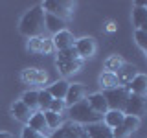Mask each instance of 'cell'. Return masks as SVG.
<instances>
[{
	"label": "cell",
	"mask_w": 147,
	"mask_h": 138,
	"mask_svg": "<svg viewBox=\"0 0 147 138\" xmlns=\"http://www.w3.org/2000/svg\"><path fill=\"white\" fill-rule=\"evenodd\" d=\"M48 138H88V136H86L83 125H77L74 122H66L59 129H55L53 135L48 136Z\"/></svg>",
	"instance_id": "obj_6"
},
{
	"label": "cell",
	"mask_w": 147,
	"mask_h": 138,
	"mask_svg": "<svg viewBox=\"0 0 147 138\" xmlns=\"http://www.w3.org/2000/svg\"><path fill=\"white\" fill-rule=\"evenodd\" d=\"M125 116H136L142 118L145 114V96H138V94H129V99L123 109Z\"/></svg>",
	"instance_id": "obj_7"
},
{
	"label": "cell",
	"mask_w": 147,
	"mask_h": 138,
	"mask_svg": "<svg viewBox=\"0 0 147 138\" xmlns=\"http://www.w3.org/2000/svg\"><path fill=\"white\" fill-rule=\"evenodd\" d=\"M64 101L63 99H52V103H50V107H48V110H52V112H55V114H59L61 116L63 114V110H64Z\"/></svg>",
	"instance_id": "obj_30"
},
{
	"label": "cell",
	"mask_w": 147,
	"mask_h": 138,
	"mask_svg": "<svg viewBox=\"0 0 147 138\" xmlns=\"http://www.w3.org/2000/svg\"><path fill=\"white\" fill-rule=\"evenodd\" d=\"M88 138H114L112 136V129H109L103 122H96V123H88L83 127Z\"/></svg>",
	"instance_id": "obj_12"
},
{
	"label": "cell",
	"mask_w": 147,
	"mask_h": 138,
	"mask_svg": "<svg viewBox=\"0 0 147 138\" xmlns=\"http://www.w3.org/2000/svg\"><path fill=\"white\" fill-rule=\"evenodd\" d=\"M136 66L134 64H123L121 68L116 72V77H118V83H119V87H125V85H129L132 79L136 77Z\"/></svg>",
	"instance_id": "obj_16"
},
{
	"label": "cell",
	"mask_w": 147,
	"mask_h": 138,
	"mask_svg": "<svg viewBox=\"0 0 147 138\" xmlns=\"http://www.w3.org/2000/svg\"><path fill=\"white\" fill-rule=\"evenodd\" d=\"M52 96H50V92L48 90H37V101H39V110H48V107H50V103H52Z\"/></svg>",
	"instance_id": "obj_27"
},
{
	"label": "cell",
	"mask_w": 147,
	"mask_h": 138,
	"mask_svg": "<svg viewBox=\"0 0 147 138\" xmlns=\"http://www.w3.org/2000/svg\"><path fill=\"white\" fill-rule=\"evenodd\" d=\"M74 50H76L77 55L85 61V59H90V57L96 55L98 44H96L94 37H81V39H76V43H74Z\"/></svg>",
	"instance_id": "obj_8"
},
{
	"label": "cell",
	"mask_w": 147,
	"mask_h": 138,
	"mask_svg": "<svg viewBox=\"0 0 147 138\" xmlns=\"http://www.w3.org/2000/svg\"><path fill=\"white\" fill-rule=\"evenodd\" d=\"M134 41L142 50H147V30H136L134 31Z\"/></svg>",
	"instance_id": "obj_28"
},
{
	"label": "cell",
	"mask_w": 147,
	"mask_h": 138,
	"mask_svg": "<svg viewBox=\"0 0 147 138\" xmlns=\"http://www.w3.org/2000/svg\"><path fill=\"white\" fill-rule=\"evenodd\" d=\"M20 101L26 105L28 109L31 110V112H35V110H39V101H37V90H28L22 94Z\"/></svg>",
	"instance_id": "obj_25"
},
{
	"label": "cell",
	"mask_w": 147,
	"mask_h": 138,
	"mask_svg": "<svg viewBox=\"0 0 147 138\" xmlns=\"http://www.w3.org/2000/svg\"><path fill=\"white\" fill-rule=\"evenodd\" d=\"M99 87L103 90H110V89H116V87H119V83H118V77H116V74H112V72H103L99 76Z\"/></svg>",
	"instance_id": "obj_23"
},
{
	"label": "cell",
	"mask_w": 147,
	"mask_h": 138,
	"mask_svg": "<svg viewBox=\"0 0 147 138\" xmlns=\"http://www.w3.org/2000/svg\"><path fill=\"white\" fill-rule=\"evenodd\" d=\"M68 114H70V122L77 123V125H88V123H96V122H101L103 116L98 112H94L88 103H86V99H81L77 101L76 105H72V107H68Z\"/></svg>",
	"instance_id": "obj_2"
},
{
	"label": "cell",
	"mask_w": 147,
	"mask_h": 138,
	"mask_svg": "<svg viewBox=\"0 0 147 138\" xmlns=\"http://www.w3.org/2000/svg\"><path fill=\"white\" fill-rule=\"evenodd\" d=\"M101 94H103L105 101H107L109 110H119V112H123L125 103L129 99V90L125 87H116V89H110V90H103Z\"/></svg>",
	"instance_id": "obj_5"
},
{
	"label": "cell",
	"mask_w": 147,
	"mask_h": 138,
	"mask_svg": "<svg viewBox=\"0 0 147 138\" xmlns=\"http://www.w3.org/2000/svg\"><path fill=\"white\" fill-rule=\"evenodd\" d=\"M40 6H42V9L46 13L61 18L64 22L74 15V9H76V4L68 2V0H46V2L40 4Z\"/></svg>",
	"instance_id": "obj_4"
},
{
	"label": "cell",
	"mask_w": 147,
	"mask_h": 138,
	"mask_svg": "<svg viewBox=\"0 0 147 138\" xmlns=\"http://www.w3.org/2000/svg\"><path fill=\"white\" fill-rule=\"evenodd\" d=\"M116 30H118V26H116V22H114V20H107V22H105V31L114 33Z\"/></svg>",
	"instance_id": "obj_32"
},
{
	"label": "cell",
	"mask_w": 147,
	"mask_h": 138,
	"mask_svg": "<svg viewBox=\"0 0 147 138\" xmlns=\"http://www.w3.org/2000/svg\"><path fill=\"white\" fill-rule=\"evenodd\" d=\"M125 89L129 90V94L145 96V92H147V76L145 74H136V77L129 83V85H125Z\"/></svg>",
	"instance_id": "obj_14"
},
{
	"label": "cell",
	"mask_w": 147,
	"mask_h": 138,
	"mask_svg": "<svg viewBox=\"0 0 147 138\" xmlns=\"http://www.w3.org/2000/svg\"><path fill=\"white\" fill-rule=\"evenodd\" d=\"M123 118H125V114L119 112V110H107V112L103 114V120H101V122L109 129H116L118 125L123 123Z\"/></svg>",
	"instance_id": "obj_20"
},
{
	"label": "cell",
	"mask_w": 147,
	"mask_h": 138,
	"mask_svg": "<svg viewBox=\"0 0 147 138\" xmlns=\"http://www.w3.org/2000/svg\"><path fill=\"white\" fill-rule=\"evenodd\" d=\"M74 43H76V39H74V35H72L68 30H63V31H59V33H55V35L52 37L53 50H57V52H63V50L74 48Z\"/></svg>",
	"instance_id": "obj_11"
},
{
	"label": "cell",
	"mask_w": 147,
	"mask_h": 138,
	"mask_svg": "<svg viewBox=\"0 0 147 138\" xmlns=\"http://www.w3.org/2000/svg\"><path fill=\"white\" fill-rule=\"evenodd\" d=\"M85 99V87L81 85V83H74V85L68 87V92L66 96H64V105L66 107H72V105H76L77 101Z\"/></svg>",
	"instance_id": "obj_13"
},
{
	"label": "cell",
	"mask_w": 147,
	"mask_h": 138,
	"mask_svg": "<svg viewBox=\"0 0 147 138\" xmlns=\"http://www.w3.org/2000/svg\"><path fill=\"white\" fill-rule=\"evenodd\" d=\"M31 114H33V112H31V110L28 109L20 99L15 101V103L11 105V116L15 120H18V122H22V123H28V120H30Z\"/></svg>",
	"instance_id": "obj_18"
},
{
	"label": "cell",
	"mask_w": 147,
	"mask_h": 138,
	"mask_svg": "<svg viewBox=\"0 0 147 138\" xmlns=\"http://www.w3.org/2000/svg\"><path fill=\"white\" fill-rule=\"evenodd\" d=\"M44 15L46 11L42 9L40 4H37L30 9V11L24 13V17L18 22V31L22 35H26L28 39H33V37L42 35L44 31Z\"/></svg>",
	"instance_id": "obj_1"
},
{
	"label": "cell",
	"mask_w": 147,
	"mask_h": 138,
	"mask_svg": "<svg viewBox=\"0 0 147 138\" xmlns=\"http://www.w3.org/2000/svg\"><path fill=\"white\" fill-rule=\"evenodd\" d=\"M28 50L33 53H52L53 52V44H52V37H46L44 33L39 37H33L28 43Z\"/></svg>",
	"instance_id": "obj_10"
},
{
	"label": "cell",
	"mask_w": 147,
	"mask_h": 138,
	"mask_svg": "<svg viewBox=\"0 0 147 138\" xmlns=\"http://www.w3.org/2000/svg\"><path fill=\"white\" fill-rule=\"evenodd\" d=\"M125 64V61H123L121 55H110V57L105 59V72H112L116 74L119 68Z\"/></svg>",
	"instance_id": "obj_24"
},
{
	"label": "cell",
	"mask_w": 147,
	"mask_h": 138,
	"mask_svg": "<svg viewBox=\"0 0 147 138\" xmlns=\"http://www.w3.org/2000/svg\"><path fill=\"white\" fill-rule=\"evenodd\" d=\"M26 125L30 129H33V131H37V133H40V135H44V133L48 131V125H46V122H44L42 110H35V112L30 116V120H28Z\"/></svg>",
	"instance_id": "obj_17"
},
{
	"label": "cell",
	"mask_w": 147,
	"mask_h": 138,
	"mask_svg": "<svg viewBox=\"0 0 147 138\" xmlns=\"http://www.w3.org/2000/svg\"><path fill=\"white\" fill-rule=\"evenodd\" d=\"M55 64H57V70L63 76H72V74L81 70L83 59L77 55V52L74 48H68V50H63V52H57Z\"/></svg>",
	"instance_id": "obj_3"
},
{
	"label": "cell",
	"mask_w": 147,
	"mask_h": 138,
	"mask_svg": "<svg viewBox=\"0 0 147 138\" xmlns=\"http://www.w3.org/2000/svg\"><path fill=\"white\" fill-rule=\"evenodd\" d=\"M123 125H125L131 133H134L138 127H140V118H136V116H125L123 118Z\"/></svg>",
	"instance_id": "obj_29"
},
{
	"label": "cell",
	"mask_w": 147,
	"mask_h": 138,
	"mask_svg": "<svg viewBox=\"0 0 147 138\" xmlns=\"http://www.w3.org/2000/svg\"><path fill=\"white\" fill-rule=\"evenodd\" d=\"M0 138H13V135L7 131H0Z\"/></svg>",
	"instance_id": "obj_33"
},
{
	"label": "cell",
	"mask_w": 147,
	"mask_h": 138,
	"mask_svg": "<svg viewBox=\"0 0 147 138\" xmlns=\"http://www.w3.org/2000/svg\"><path fill=\"white\" fill-rule=\"evenodd\" d=\"M85 99H86V103H88V107L94 110V112L101 114V116H103V114L109 110L107 101H105V98H103V94H101V92H94V94H90L88 98H85Z\"/></svg>",
	"instance_id": "obj_15"
},
{
	"label": "cell",
	"mask_w": 147,
	"mask_h": 138,
	"mask_svg": "<svg viewBox=\"0 0 147 138\" xmlns=\"http://www.w3.org/2000/svg\"><path fill=\"white\" fill-rule=\"evenodd\" d=\"M132 24L136 30H145L147 26V7L145 6H134L132 9Z\"/></svg>",
	"instance_id": "obj_21"
},
{
	"label": "cell",
	"mask_w": 147,
	"mask_h": 138,
	"mask_svg": "<svg viewBox=\"0 0 147 138\" xmlns=\"http://www.w3.org/2000/svg\"><path fill=\"white\" fill-rule=\"evenodd\" d=\"M20 79L26 85H42V83L48 81V72L37 66H30L20 72Z\"/></svg>",
	"instance_id": "obj_9"
},
{
	"label": "cell",
	"mask_w": 147,
	"mask_h": 138,
	"mask_svg": "<svg viewBox=\"0 0 147 138\" xmlns=\"http://www.w3.org/2000/svg\"><path fill=\"white\" fill-rule=\"evenodd\" d=\"M68 87H70V83H68L66 79H59L55 81L53 85H50V89H46L50 92V96H52L53 99H63L64 101V96H66L68 92Z\"/></svg>",
	"instance_id": "obj_19"
},
{
	"label": "cell",
	"mask_w": 147,
	"mask_h": 138,
	"mask_svg": "<svg viewBox=\"0 0 147 138\" xmlns=\"http://www.w3.org/2000/svg\"><path fill=\"white\" fill-rule=\"evenodd\" d=\"M44 122L46 125H48V129H52V131H55V129H59L63 125V118L59 116V114L52 112V110H44Z\"/></svg>",
	"instance_id": "obj_26"
},
{
	"label": "cell",
	"mask_w": 147,
	"mask_h": 138,
	"mask_svg": "<svg viewBox=\"0 0 147 138\" xmlns=\"http://www.w3.org/2000/svg\"><path fill=\"white\" fill-rule=\"evenodd\" d=\"M20 138H48L46 135H40V133H37V131H33V129H30V127H24L22 129V135H20Z\"/></svg>",
	"instance_id": "obj_31"
},
{
	"label": "cell",
	"mask_w": 147,
	"mask_h": 138,
	"mask_svg": "<svg viewBox=\"0 0 147 138\" xmlns=\"http://www.w3.org/2000/svg\"><path fill=\"white\" fill-rule=\"evenodd\" d=\"M66 22L61 20V18H57V17H53V15H50V13H46L44 15V28L48 31H52V33H59V31H63V30H66Z\"/></svg>",
	"instance_id": "obj_22"
}]
</instances>
